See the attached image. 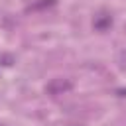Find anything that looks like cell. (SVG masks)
Returning a JSON list of instances; mask_svg holds the SVG:
<instances>
[{
	"label": "cell",
	"instance_id": "1",
	"mask_svg": "<svg viewBox=\"0 0 126 126\" xmlns=\"http://www.w3.org/2000/svg\"><path fill=\"white\" fill-rule=\"evenodd\" d=\"M69 89H71V83L65 81V79H53V81L47 85V93H49V94H61V93H65V91H69Z\"/></svg>",
	"mask_w": 126,
	"mask_h": 126
}]
</instances>
